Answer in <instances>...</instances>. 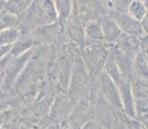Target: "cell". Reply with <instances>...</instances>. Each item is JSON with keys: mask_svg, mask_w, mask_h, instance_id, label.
Instances as JSON below:
<instances>
[{"mask_svg": "<svg viewBox=\"0 0 148 129\" xmlns=\"http://www.w3.org/2000/svg\"><path fill=\"white\" fill-rule=\"evenodd\" d=\"M110 46L105 42H90L82 50V59L86 68L92 78L98 76L104 70L105 62L108 58Z\"/></svg>", "mask_w": 148, "mask_h": 129, "instance_id": "obj_1", "label": "cell"}, {"mask_svg": "<svg viewBox=\"0 0 148 129\" xmlns=\"http://www.w3.org/2000/svg\"><path fill=\"white\" fill-rule=\"evenodd\" d=\"M98 85V89L100 92V97L104 98L114 110H117L123 113V107L119 97V90L116 84L111 80L109 77L105 74L104 71L98 76L96 79Z\"/></svg>", "mask_w": 148, "mask_h": 129, "instance_id": "obj_2", "label": "cell"}, {"mask_svg": "<svg viewBox=\"0 0 148 129\" xmlns=\"http://www.w3.org/2000/svg\"><path fill=\"white\" fill-rule=\"evenodd\" d=\"M109 15L116 21L120 31L124 35L135 36V37H138V38H143L145 36L143 27H141V23L139 21H137V20H135L134 18H132L128 14L111 12Z\"/></svg>", "mask_w": 148, "mask_h": 129, "instance_id": "obj_3", "label": "cell"}, {"mask_svg": "<svg viewBox=\"0 0 148 129\" xmlns=\"http://www.w3.org/2000/svg\"><path fill=\"white\" fill-rule=\"evenodd\" d=\"M110 53L112 55V58L116 62L117 67L120 70L121 75L127 81H132L134 79V71H133V65H134V57L135 55H128V53H120L114 48V46H110Z\"/></svg>", "mask_w": 148, "mask_h": 129, "instance_id": "obj_4", "label": "cell"}, {"mask_svg": "<svg viewBox=\"0 0 148 129\" xmlns=\"http://www.w3.org/2000/svg\"><path fill=\"white\" fill-rule=\"evenodd\" d=\"M99 21H100L101 29H103L104 42L106 45L114 46L117 42V40L121 37L123 32L120 31L116 21L111 18L109 14L101 16V18H99Z\"/></svg>", "mask_w": 148, "mask_h": 129, "instance_id": "obj_5", "label": "cell"}, {"mask_svg": "<svg viewBox=\"0 0 148 129\" xmlns=\"http://www.w3.org/2000/svg\"><path fill=\"white\" fill-rule=\"evenodd\" d=\"M119 97L123 107V113L129 117L130 119H135V98H134L132 90H130V83L124 81L118 86Z\"/></svg>", "mask_w": 148, "mask_h": 129, "instance_id": "obj_6", "label": "cell"}, {"mask_svg": "<svg viewBox=\"0 0 148 129\" xmlns=\"http://www.w3.org/2000/svg\"><path fill=\"white\" fill-rule=\"evenodd\" d=\"M66 30L69 36V38L76 44H82L86 42V36L84 30V25H82L80 20L77 18L76 14L73 9V15L69 18V20L66 23Z\"/></svg>", "mask_w": 148, "mask_h": 129, "instance_id": "obj_7", "label": "cell"}, {"mask_svg": "<svg viewBox=\"0 0 148 129\" xmlns=\"http://www.w3.org/2000/svg\"><path fill=\"white\" fill-rule=\"evenodd\" d=\"M114 48L120 53L136 55L140 50V38L123 33L121 37L117 40V42L114 45Z\"/></svg>", "mask_w": 148, "mask_h": 129, "instance_id": "obj_8", "label": "cell"}, {"mask_svg": "<svg viewBox=\"0 0 148 129\" xmlns=\"http://www.w3.org/2000/svg\"><path fill=\"white\" fill-rule=\"evenodd\" d=\"M36 46L37 42L31 35H21L15 44L11 46L9 55L11 57H18L28 51H31Z\"/></svg>", "mask_w": 148, "mask_h": 129, "instance_id": "obj_9", "label": "cell"}, {"mask_svg": "<svg viewBox=\"0 0 148 129\" xmlns=\"http://www.w3.org/2000/svg\"><path fill=\"white\" fill-rule=\"evenodd\" d=\"M134 79H140L148 83V62L147 55L143 51H138L134 57Z\"/></svg>", "mask_w": 148, "mask_h": 129, "instance_id": "obj_10", "label": "cell"}, {"mask_svg": "<svg viewBox=\"0 0 148 129\" xmlns=\"http://www.w3.org/2000/svg\"><path fill=\"white\" fill-rule=\"evenodd\" d=\"M84 30L86 36V42H104L103 29L99 19L88 20L84 26Z\"/></svg>", "mask_w": 148, "mask_h": 129, "instance_id": "obj_11", "label": "cell"}, {"mask_svg": "<svg viewBox=\"0 0 148 129\" xmlns=\"http://www.w3.org/2000/svg\"><path fill=\"white\" fill-rule=\"evenodd\" d=\"M104 71L105 74L107 75V76L110 78L111 80L116 84V86L118 87L119 85H121L124 81H126V79L124 78V76L121 75V72H120V70L118 69L117 67V65H116V62L114 60V58H112V55L110 53V49H109V55H108V58H107V60L105 62V66H104Z\"/></svg>", "mask_w": 148, "mask_h": 129, "instance_id": "obj_12", "label": "cell"}, {"mask_svg": "<svg viewBox=\"0 0 148 129\" xmlns=\"http://www.w3.org/2000/svg\"><path fill=\"white\" fill-rule=\"evenodd\" d=\"M31 0H8L5 1V11L16 17L22 15L31 6Z\"/></svg>", "mask_w": 148, "mask_h": 129, "instance_id": "obj_13", "label": "cell"}, {"mask_svg": "<svg viewBox=\"0 0 148 129\" xmlns=\"http://www.w3.org/2000/svg\"><path fill=\"white\" fill-rule=\"evenodd\" d=\"M55 8L58 15V20L67 23L69 18L73 15L74 9V1H67V0H57L53 1Z\"/></svg>", "mask_w": 148, "mask_h": 129, "instance_id": "obj_14", "label": "cell"}, {"mask_svg": "<svg viewBox=\"0 0 148 129\" xmlns=\"http://www.w3.org/2000/svg\"><path fill=\"white\" fill-rule=\"evenodd\" d=\"M146 12H147L146 1H141V0H133V1H130L127 14L132 18H134L135 20L141 23V20L144 19Z\"/></svg>", "mask_w": 148, "mask_h": 129, "instance_id": "obj_15", "label": "cell"}, {"mask_svg": "<svg viewBox=\"0 0 148 129\" xmlns=\"http://www.w3.org/2000/svg\"><path fill=\"white\" fill-rule=\"evenodd\" d=\"M130 90L135 99H148V83L140 79L130 81Z\"/></svg>", "mask_w": 148, "mask_h": 129, "instance_id": "obj_16", "label": "cell"}, {"mask_svg": "<svg viewBox=\"0 0 148 129\" xmlns=\"http://www.w3.org/2000/svg\"><path fill=\"white\" fill-rule=\"evenodd\" d=\"M135 119L148 124V99H135Z\"/></svg>", "mask_w": 148, "mask_h": 129, "instance_id": "obj_17", "label": "cell"}, {"mask_svg": "<svg viewBox=\"0 0 148 129\" xmlns=\"http://www.w3.org/2000/svg\"><path fill=\"white\" fill-rule=\"evenodd\" d=\"M20 36V31L17 27L0 31V46H12Z\"/></svg>", "mask_w": 148, "mask_h": 129, "instance_id": "obj_18", "label": "cell"}, {"mask_svg": "<svg viewBox=\"0 0 148 129\" xmlns=\"http://www.w3.org/2000/svg\"><path fill=\"white\" fill-rule=\"evenodd\" d=\"M17 23H18V17L10 15L8 12L0 14V31L9 28H15L17 27Z\"/></svg>", "mask_w": 148, "mask_h": 129, "instance_id": "obj_19", "label": "cell"}, {"mask_svg": "<svg viewBox=\"0 0 148 129\" xmlns=\"http://www.w3.org/2000/svg\"><path fill=\"white\" fill-rule=\"evenodd\" d=\"M130 1L128 0H119L114 1V11L112 12H119V14H127L128 7H129Z\"/></svg>", "mask_w": 148, "mask_h": 129, "instance_id": "obj_20", "label": "cell"}, {"mask_svg": "<svg viewBox=\"0 0 148 129\" xmlns=\"http://www.w3.org/2000/svg\"><path fill=\"white\" fill-rule=\"evenodd\" d=\"M9 96L7 91H2L0 89V113L9 109Z\"/></svg>", "mask_w": 148, "mask_h": 129, "instance_id": "obj_21", "label": "cell"}, {"mask_svg": "<svg viewBox=\"0 0 148 129\" xmlns=\"http://www.w3.org/2000/svg\"><path fill=\"white\" fill-rule=\"evenodd\" d=\"M80 129H103L100 124L95 120V119H89V120H86L82 125Z\"/></svg>", "mask_w": 148, "mask_h": 129, "instance_id": "obj_22", "label": "cell"}, {"mask_svg": "<svg viewBox=\"0 0 148 129\" xmlns=\"http://www.w3.org/2000/svg\"><path fill=\"white\" fill-rule=\"evenodd\" d=\"M146 5H147V12L144 17V19L141 20V27H143V30L145 36H148V1H146Z\"/></svg>", "mask_w": 148, "mask_h": 129, "instance_id": "obj_23", "label": "cell"}, {"mask_svg": "<svg viewBox=\"0 0 148 129\" xmlns=\"http://www.w3.org/2000/svg\"><path fill=\"white\" fill-rule=\"evenodd\" d=\"M10 49H11V46H0V60L7 57L10 53Z\"/></svg>", "mask_w": 148, "mask_h": 129, "instance_id": "obj_24", "label": "cell"}, {"mask_svg": "<svg viewBox=\"0 0 148 129\" xmlns=\"http://www.w3.org/2000/svg\"><path fill=\"white\" fill-rule=\"evenodd\" d=\"M3 84H5V74H0V89L2 88Z\"/></svg>", "mask_w": 148, "mask_h": 129, "instance_id": "obj_25", "label": "cell"}, {"mask_svg": "<svg viewBox=\"0 0 148 129\" xmlns=\"http://www.w3.org/2000/svg\"><path fill=\"white\" fill-rule=\"evenodd\" d=\"M0 129H8L7 127H5V126H1V127H0Z\"/></svg>", "mask_w": 148, "mask_h": 129, "instance_id": "obj_26", "label": "cell"}, {"mask_svg": "<svg viewBox=\"0 0 148 129\" xmlns=\"http://www.w3.org/2000/svg\"><path fill=\"white\" fill-rule=\"evenodd\" d=\"M147 62H148V53H147Z\"/></svg>", "mask_w": 148, "mask_h": 129, "instance_id": "obj_27", "label": "cell"}, {"mask_svg": "<svg viewBox=\"0 0 148 129\" xmlns=\"http://www.w3.org/2000/svg\"><path fill=\"white\" fill-rule=\"evenodd\" d=\"M61 129H70V128H61Z\"/></svg>", "mask_w": 148, "mask_h": 129, "instance_id": "obj_28", "label": "cell"}]
</instances>
